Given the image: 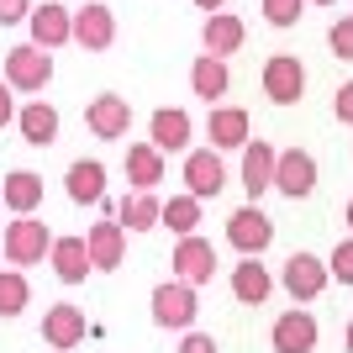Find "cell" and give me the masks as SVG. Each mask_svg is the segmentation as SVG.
I'll use <instances>...</instances> for the list:
<instances>
[{"label": "cell", "instance_id": "6da1fadb", "mask_svg": "<svg viewBox=\"0 0 353 353\" xmlns=\"http://www.w3.org/2000/svg\"><path fill=\"white\" fill-rule=\"evenodd\" d=\"M53 243H59V237H48V221H37V216H16V221H6V259H11L16 269L53 259Z\"/></svg>", "mask_w": 353, "mask_h": 353}, {"label": "cell", "instance_id": "7a4b0ae2", "mask_svg": "<svg viewBox=\"0 0 353 353\" xmlns=\"http://www.w3.org/2000/svg\"><path fill=\"white\" fill-rule=\"evenodd\" d=\"M195 311H201V301H195V285H185V280H163L159 290H153V322L169 327V332H190V327H195Z\"/></svg>", "mask_w": 353, "mask_h": 353}, {"label": "cell", "instance_id": "3957f363", "mask_svg": "<svg viewBox=\"0 0 353 353\" xmlns=\"http://www.w3.org/2000/svg\"><path fill=\"white\" fill-rule=\"evenodd\" d=\"M48 79H53V53H43L37 43H21L6 53V85L21 90V95H32V90H43Z\"/></svg>", "mask_w": 353, "mask_h": 353}, {"label": "cell", "instance_id": "277c9868", "mask_svg": "<svg viewBox=\"0 0 353 353\" xmlns=\"http://www.w3.org/2000/svg\"><path fill=\"white\" fill-rule=\"evenodd\" d=\"M227 243H232L243 259H259V253L274 243V221H269L259 206H237L232 216H227Z\"/></svg>", "mask_w": 353, "mask_h": 353}, {"label": "cell", "instance_id": "5b68a950", "mask_svg": "<svg viewBox=\"0 0 353 353\" xmlns=\"http://www.w3.org/2000/svg\"><path fill=\"white\" fill-rule=\"evenodd\" d=\"M264 95L274 105H295L306 95V69H301L295 53H274V59L264 63Z\"/></svg>", "mask_w": 353, "mask_h": 353}, {"label": "cell", "instance_id": "8992f818", "mask_svg": "<svg viewBox=\"0 0 353 353\" xmlns=\"http://www.w3.org/2000/svg\"><path fill=\"white\" fill-rule=\"evenodd\" d=\"M221 185H227V163H221V153H216V148H190V153H185V195L206 201V195H216Z\"/></svg>", "mask_w": 353, "mask_h": 353}, {"label": "cell", "instance_id": "52a82bcc", "mask_svg": "<svg viewBox=\"0 0 353 353\" xmlns=\"http://www.w3.org/2000/svg\"><path fill=\"white\" fill-rule=\"evenodd\" d=\"M74 43L85 48V53H105V48L117 43V16H111V6H101V0L79 6V11H74Z\"/></svg>", "mask_w": 353, "mask_h": 353}, {"label": "cell", "instance_id": "ba28073f", "mask_svg": "<svg viewBox=\"0 0 353 353\" xmlns=\"http://www.w3.org/2000/svg\"><path fill=\"white\" fill-rule=\"evenodd\" d=\"M85 332H90V322H85V311H79V306H69V301L48 306V316H43V343H48V348L69 353V348L85 343Z\"/></svg>", "mask_w": 353, "mask_h": 353}, {"label": "cell", "instance_id": "9c48e42d", "mask_svg": "<svg viewBox=\"0 0 353 353\" xmlns=\"http://www.w3.org/2000/svg\"><path fill=\"white\" fill-rule=\"evenodd\" d=\"M274 174H280V148L264 143V137H253V143L243 148V190L259 201V195L274 185Z\"/></svg>", "mask_w": 353, "mask_h": 353}, {"label": "cell", "instance_id": "30bf717a", "mask_svg": "<svg viewBox=\"0 0 353 353\" xmlns=\"http://www.w3.org/2000/svg\"><path fill=\"white\" fill-rule=\"evenodd\" d=\"M216 274V248L206 237H179L174 243V280L185 285H206Z\"/></svg>", "mask_w": 353, "mask_h": 353}, {"label": "cell", "instance_id": "8fae6325", "mask_svg": "<svg viewBox=\"0 0 353 353\" xmlns=\"http://www.w3.org/2000/svg\"><path fill=\"white\" fill-rule=\"evenodd\" d=\"M327 280H332V269H327L316 253H290V264H285V290H290L295 301H316V295L327 290Z\"/></svg>", "mask_w": 353, "mask_h": 353}, {"label": "cell", "instance_id": "7c38bea8", "mask_svg": "<svg viewBox=\"0 0 353 353\" xmlns=\"http://www.w3.org/2000/svg\"><path fill=\"white\" fill-rule=\"evenodd\" d=\"M274 190H285L290 201L316 190V159L306 148H280V174H274Z\"/></svg>", "mask_w": 353, "mask_h": 353}, {"label": "cell", "instance_id": "4fadbf2b", "mask_svg": "<svg viewBox=\"0 0 353 353\" xmlns=\"http://www.w3.org/2000/svg\"><path fill=\"white\" fill-rule=\"evenodd\" d=\"M148 143L159 148V153H185V148H190V111L159 105L153 121H148Z\"/></svg>", "mask_w": 353, "mask_h": 353}, {"label": "cell", "instance_id": "5bb4252c", "mask_svg": "<svg viewBox=\"0 0 353 353\" xmlns=\"http://www.w3.org/2000/svg\"><path fill=\"white\" fill-rule=\"evenodd\" d=\"M85 127L95 137H127V127H132V105L121 101V95H95V101L85 105Z\"/></svg>", "mask_w": 353, "mask_h": 353}, {"label": "cell", "instance_id": "9a60e30c", "mask_svg": "<svg viewBox=\"0 0 353 353\" xmlns=\"http://www.w3.org/2000/svg\"><path fill=\"white\" fill-rule=\"evenodd\" d=\"M32 43L43 48V53H53V48L74 43V11H63L59 0L37 6V11H32Z\"/></svg>", "mask_w": 353, "mask_h": 353}, {"label": "cell", "instance_id": "2e32d148", "mask_svg": "<svg viewBox=\"0 0 353 353\" xmlns=\"http://www.w3.org/2000/svg\"><path fill=\"white\" fill-rule=\"evenodd\" d=\"M316 316L311 311H285L280 322H274V332H269V343H274V353H311L316 348Z\"/></svg>", "mask_w": 353, "mask_h": 353}, {"label": "cell", "instance_id": "e0dca14e", "mask_svg": "<svg viewBox=\"0 0 353 353\" xmlns=\"http://www.w3.org/2000/svg\"><path fill=\"white\" fill-rule=\"evenodd\" d=\"M206 137H211V148H248L253 137H248V111L243 105H211V121H206Z\"/></svg>", "mask_w": 353, "mask_h": 353}, {"label": "cell", "instance_id": "ac0fdd59", "mask_svg": "<svg viewBox=\"0 0 353 353\" xmlns=\"http://www.w3.org/2000/svg\"><path fill=\"white\" fill-rule=\"evenodd\" d=\"M85 243H90L95 269H121V259H127V227H121L117 216H111V221H95Z\"/></svg>", "mask_w": 353, "mask_h": 353}, {"label": "cell", "instance_id": "d6986e66", "mask_svg": "<svg viewBox=\"0 0 353 353\" xmlns=\"http://www.w3.org/2000/svg\"><path fill=\"white\" fill-rule=\"evenodd\" d=\"M90 269H95V259H90L85 237H59V243H53V274H59L63 285L90 280Z\"/></svg>", "mask_w": 353, "mask_h": 353}, {"label": "cell", "instance_id": "ffe728a7", "mask_svg": "<svg viewBox=\"0 0 353 353\" xmlns=\"http://www.w3.org/2000/svg\"><path fill=\"white\" fill-rule=\"evenodd\" d=\"M243 37H248V27H243L232 11L206 16V27H201V43H206L211 59H227V53H237V48H243Z\"/></svg>", "mask_w": 353, "mask_h": 353}, {"label": "cell", "instance_id": "44dd1931", "mask_svg": "<svg viewBox=\"0 0 353 353\" xmlns=\"http://www.w3.org/2000/svg\"><path fill=\"white\" fill-rule=\"evenodd\" d=\"M0 201H6V211H16V216H32V211H37V201H43V174H32V169L6 174Z\"/></svg>", "mask_w": 353, "mask_h": 353}, {"label": "cell", "instance_id": "7402d4cb", "mask_svg": "<svg viewBox=\"0 0 353 353\" xmlns=\"http://www.w3.org/2000/svg\"><path fill=\"white\" fill-rule=\"evenodd\" d=\"M117 221L127 232H148V227H163V201L153 190H132L127 201L117 206Z\"/></svg>", "mask_w": 353, "mask_h": 353}, {"label": "cell", "instance_id": "603a6c76", "mask_svg": "<svg viewBox=\"0 0 353 353\" xmlns=\"http://www.w3.org/2000/svg\"><path fill=\"white\" fill-rule=\"evenodd\" d=\"M269 290H274V280H269V269L259 264V259H243V264L232 269V295L243 306H264Z\"/></svg>", "mask_w": 353, "mask_h": 353}, {"label": "cell", "instance_id": "cb8c5ba5", "mask_svg": "<svg viewBox=\"0 0 353 353\" xmlns=\"http://www.w3.org/2000/svg\"><path fill=\"white\" fill-rule=\"evenodd\" d=\"M16 127H21V137H27L32 148H48L53 137H59V111H53L48 101H32V105H21Z\"/></svg>", "mask_w": 353, "mask_h": 353}, {"label": "cell", "instance_id": "d4e9b609", "mask_svg": "<svg viewBox=\"0 0 353 353\" xmlns=\"http://www.w3.org/2000/svg\"><path fill=\"white\" fill-rule=\"evenodd\" d=\"M127 179H132V190H153L163 179V153L153 143H132L127 148Z\"/></svg>", "mask_w": 353, "mask_h": 353}, {"label": "cell", "instance_id": "484cf974", "mask_svg": "<svg viewBox=\"0 0 353 353\" xmlns=\"http://www.w3.org/2000/svg\"><path fill=\"white\" fill-rule=\"evenodd\" d=\"M105 195V169L95 159H79L69 163V201L74 206H90V201H101Z\"/></svg>", "mask_w": 353, "mask_h": 353}, {"label": "cell", "instance_id": "4316f807", "mask_svg": "<svg viewBox=\"0 0 353 353\" xmlns=\"http://www.w3.org/2000/svg\"><path fill=\"white\" fill-rule=\"evenodd\" d=\"M227 59H211V53H201V59L190 63V90L195 95H206L211 105H216V95H227Z\"/></svg>", "mask_w": 353, "mask_h": 353}, {"label": "cell", "instance_id": "83f0119b", "mask_svg": "<svg viewBox=\"0 0 353 353\" xmlns=\"http://www.w3.org/2000/svg\"><path fill=\"white\" fill-rule=\"evenodd\" d=\"M163 227L179 237H195V227H201V201L195 195H174V201H163Z\"/></svg>", "mask_w": 353, "mask_h": 353}, {"label": "cell", "instance_id": "f1b7e54d", "mask_svg": "<svg viewBox=\"0 0 353 353\" xmlns=\"http://www.w3.org/2000/svg\"><path fill=\"white\" fill-rule=\"evenodd\" d=\"M27 301H32L27 274H21V269H0V316H21Z\"/></svg>", "mask_w": 353, "mask_h": 353}, {"label": "cell", "instance_id": "f546056e", "mask_svg": "<svg viewBox=\"0 0 353 353\" xmlns=\"http://www.w3.org/2000/svg\"><path fill=\"white\" fill-rule=\"evenodd\" d=\"M301 6H306V0H264V21L269 27H295V21H301Z\"/></svg>", "mask_w": 353, "mask_h": 353}, {"label": "cell", "instance_id": "4dcf8cb0", "mask_svg": "<svg viewBox=\"0 0 353 353\" xmlns=\"http://www.w3.org/2000/svg\"><path fill=\"white\" fill-rule=\"evenodd\" d=\"M327 269H332V280H338V285H353V237H348V243H338V248H332V259H327Z\"/></svg>", "mask_w": 353, "mask_h": 353}, {"label": "cell", "instance_id": "1f68e13d", "mask_svg": "<svg viewBox=\"0 0 353 353\" xmlns=\"http://www.w3.org/2000/svg\"><path fill=\"white\" fill-rule=\"evenodd\" d=\"M327 43H332V53H338V59H353V16L332 21V32H327Z\"/></svg>", "mask_w": 353, "mask_h": 353}, {"label": "cell", "instance_id": "d6a6232c", "mask_svg": "<svg viewBox=\"0 0 353 353\" xmlns=\"http://www.w3.org/2000/svg\"><path fill=\"white\" fill-rule=\"evenodd\" d=\"M32 0H0V27H11V21H32Z\"/></svg>", "mask_w": 353, "mask_h": 353}, {"label": "cell", "instance_id": "836d02e7", "mask_svg": "<svg viewBox=\"0 0 353 353\" xmlns=\"http://www.w3.org/2000/svg\"><path fill=\"white\" fill-rule=\"evenodd\" d=\"M179 353H216V338H206V332H185Z\"/></svg>", "mask_w": 353, "mask_h": 353}, {"label": "cell", "instance_id": "e575fe53", "mask_svg": "<svg viewBox=\"0 0 353 353\" xmlns=\"http://www.w3.org/2000/svg\"><path fill=\"white\" fill-rule=\"evenodd\" d=\"M332 111H338V121H348V127H353V79H348V85L338 90V101H332Z\"/></svg>", "mask_w": 353, "mask_h": 353}, {"label": "cell", "instance_id": "d590c367", "mask_svg": "<svg viewBox=\"0 0 353 353\" xmlns=\"http://www.w3.org/2000/svg\"><path fill=\"white\" fill-rule=\"evenodd\" d=\"M11 117H21V111L11 105V90H6V79H0V127H6Z\"/></svg>", "mask_w": 353, "mask_h": 353}, {"label": "cell", "instance_id": "8d00e7d4", "mask_svg": "<svg viewBox=\"0 0 353 353\" xmlns=\"http://www.w3.org/2000/svg\"><path fill=\"white\" fill-rule=\"evenodd\" d=\"M195 6H201V11H211V16H221V6H227V0H195Z\"/></svg>", "mask_w": 353, "mask_h": 353}, {"label": "cell", "instance_id": "74e56055", "mask_svg": "<svg viewBox=\"0 0 353 353\" xmlns=\"http://www.w3.org/2000/svg\"><path fill=\"white\" fill-rule=\"evenodd\" d=\"M343 343H348V353H353V322H348V332H343Z\"/></svg>", "mask_w": 353, "mask_h": 353}, {"label": "cell", "instance_id": "f35d334b", "mask_svg": "<svg viewBox=\"0 0 353 353\" xmlns=\"http://www.w3.org/2000/svg\"><path fill=\"white\" fill-rule=\"evenodd\" d=\"M348 232H353V201H348Z\"/></svg>", "mask_w": 353, "mask_h": 353}, {"label": "cell", "instance_id": "ab89813d", "mask_svg": "<svg viewBox=\"0 0 353 353\" xmlns=\"http://www.w3.org/2000/svg\"><path fill=\"white\" fill-rule=\"evenodd\" d=\"M311 6H332V0H311Z\"/></svg>", "mask_w": 353, "mask_h": 353}]
</instances>
